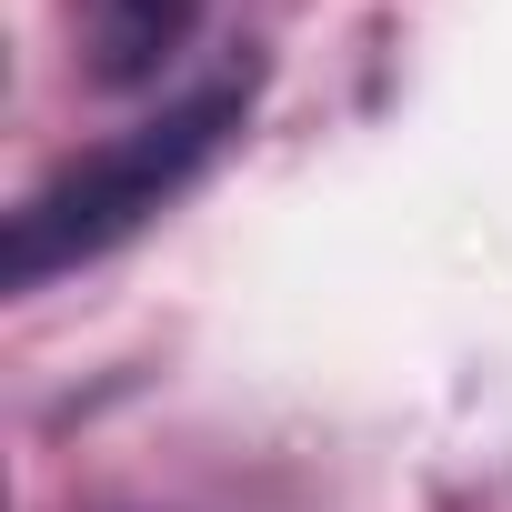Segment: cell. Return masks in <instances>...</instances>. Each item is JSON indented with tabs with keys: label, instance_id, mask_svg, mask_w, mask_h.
I'll return each instance as SVG.
<instances>
[{
	"label": "cell",
	"instance_id": "6da1fadb",
	"mask_svg": "<svg viewBox=\"0 0 512 512\" xmlns=\"http://www.w3.org/2000/svg\"><path fill=\"white\" fill-rule=\"evenodd\" d=\"M251 71H221V81H201V91H181L171 111H151V121H131V131H111V141H91L81 161H61L21 211H11V241H0V282L11 292H41V282H61V272H81V262H101V251H121L131 231H151L231 141H241V121H251Z\"/></svg>",
	"mask_w": 512,
	"mask_h": 512
},
{
	"label": "cell",
	"instance_id": "7a4b0ae2",
	"mask_svg": "<svg viewBox=\"0 0 512 512\" xmlns=\"http://www.w3.org/2000/svg\"><path fill=\"white\" fill-rule=\"evenodd\" d=\"M191 21H201V0H91V71L131 91L191 41Z\"/></svg>",
	"mask_w": 512,
	"mask_h": 512
}]
</instances>
